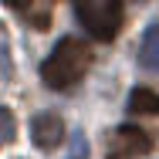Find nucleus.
I'll list each match as a JSON object with an SVG mask.
<instances>
[{
	"label": "nucleus",
	"instance_id": "1",
	"mask_svg": "<svg viewBox=\"0 0 159 159\" xmlns=\"http://www.w3.org/2000/svg\"><path fill=\"white\" fill-rule=\"evenodd\" d=\"M88 68H92V48L78 37H61L41 64V81L51 92H68L88 75Z\"/></svg>",
	"mask_w": 159,
	"mask_h": 159
},
{
	"label": "nucleus",
	"instance_id": "2",
	"mask_svg": "<svg viewBox=\"0 0 159 159\" xmlns=\"http://www.w3.org/2000/svg\"><path fill=\"white\" fill-rule=\"evenodd\" d=\"M75 14L81 20V27L98 37V41H115L125 20V7L119 0H81L75 3Z\"/></svg>",
	"mask_w": 159,
	"mask_h": 159
},
{
	"label": "nucleus",
	"instance_id": "3",
	"mask_svg": "<svg viewBox=\"0 0 159 159\" xmlns=\"http://www.w3.org/2000/svg\"><path fill=\"white\" fill-rule=\"evenodd\" d=\"M152 149V135L139 125H119L108 132L105 159H139Z\"/></svg>",
	"mask_w": 159,
	"mask_h": 159
},
{
	"label": "nucleus",
	"instance_id": "4",
	"mask_svg": "<svg viewBox=\"0 0 159 159\" xmlns=\"http://www.w3.org/2000/svg\"><path fill=\"white\" fill-rule=\"evenodd\" d=\"M64 122L54 115V112H41V115H34L31 119V142L41 149V152H51V149H58L64 142Z\"/></svg>",
	"mask_w": 159,
	"mask_h": 159
},
{
	"label": "nucleus",
	"instance_id": "5",
	"mask_svg": "<svg viewBox=\"0 0 159 159\" xmlns=\"http://www.w3.org/2000/svg\"><path fill=\"white\" fill-rule=\"evenodd\" d=\"M139 64L142 71L159 75V24H149L142 34V44H139Z\"/></svg>",
	"mask_w": 159,
	"mask_h": 159
},
{
	"label": "nucleus",
	"instance_id": "6",
	"mask_svg": "<svg viewBox=\"0 0 159 159\" xmlns=\"http://www.w3.org/2000/svg\"><path fill=\"white\" fill-rule=\"evenodd\" d=\"M10 10H17L34 31H48L51 24V3H10Z\"/></svg>",
	"mask_w": 159,
	"mask_h": 159
},
{
	"label": "nucleus",
	"instance_id": "7",
	"mask_svg": "<svg viewBox=\"0 0 159 159\" xmlns=\"http://www.w3.org/2000/svg\"><path fill=\"white\" fill-rule=\"evenodd\" d=\"M129 112H135V115H159V92L135 88L129 95Z\"/></svg>",
	"mask_w": 159,
	"mask_h": 159
},
{
	"label": "nucleus",
	"instance_id": "8",
	"mask_svg": "<svg viewBox=\"0 0 159 159\" xmlns=\"http://www.w3.org/2000/svg\"><path fill=\"white\" fill-rule=\"evenodd\" d=\"M17 135V122H14V112L7 105H0V149Z\"/></svg>",
	"mask_w": 159,
	"mask_h": 159
},
{
	"label": "nucleus",
	"instance_id": "9",
	"mask_svg": "<svg viewBox=\"0 0 159 159\" xmlns=\"http://www.w3.org/2000/svg\"><path fill=\"white\" fill-rule=\"evenodd\" d=\"M0 68H7V34L0 27Z\"/></svg>",
	"mask_w": 159,
	"mask_h": 159
}]
</instances>
